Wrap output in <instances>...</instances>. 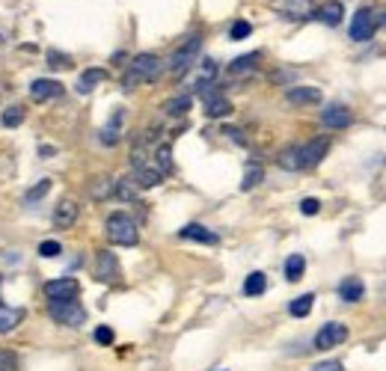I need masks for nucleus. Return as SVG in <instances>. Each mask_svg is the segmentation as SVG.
Listing matches in <instances>:
<instances>
[{
  "label": "nucleus",
  "instance_id": "obj_1",
  "mask_svg": "<svg viewBox=\"0 0 386 371\" xmlns=\"http://www.w3.org/2000/svg\"><path fill=\"white\" fill-rule=\"evenodd\" d=\"M161 75V56L158 54H137L131 60V68L125 75V90H134L140 83H149Z\"/></svg>",
  "mask_w": 386,
  "mask_h": 371
},
{
  "label": "nucleus",
  "instance_id": "obj_2",
  "mask_svg": "<svg viewBox=\"0 0 386 371\" xmlns=\"http://www.w3.org/2000/svg\"><path fill=\"white\" fill-rule=\"evenodd\" d=\"M104 229H107V238L113 241V244H119V247H134L137 241H140V232H137L134 217H128V214H122V211L110 214Z\"/></svg>",
  "mask_w": 386,
  "mask_h": 371
},
{
  "label": "nucleus",
  "instance_id": "obj_3",
  "mask_svg": "<svg viewBox=\"0 0 386 371\" xmlns=\"http://www.w3.org/2000/svg\"><path fill=\"white\" fill-rule=\"evenodd\" d=\"M199 48H203V39H199V36H191V39L184 42L181 48H176L173 60H169V75H173V78H181L184 71H188V68L193 66V60H196Z\"/></svg>",
  "mask_w": 386,
  "mask_h": 371
},
{
  "label": "nucleus",
  "instance_id": "obj_4",
  "mask_svg": "<svg viewBox=\"0 0 386 371\" xmlns=\"http://www.w3.org/2000/svg\"><path fill=\"white\" fill-rule=\"evenodd\" d=\"M48 315L63 327H80L83 321H87V309H83L78 300H66V303H51Z\"/></svg>",
  "mask_w": 386,
  "mask_h": 371
},
{
  "label": "nucleus",
  "instance_id": "obj_5",
  "mask_svg": "<svg viewBox=\"0 0 386 371\" xmlns=\"http://www.w3.org/2000/svg\"><path fill=\"white\" fill-rule=\"evenodd\" d=\"M80 294V282L71 279V276H60V279H51L45 285V297L51 303H66V300H78Z\"/></svg>",
  "mask_w": 386,
  "mask_h": 371
},
{
  "label": "nucleus",
  "instance_id": "obj_6",
  "mask_svg": "<svg viewBox=\"0 0 386 371\" xmlns=\"http://www.w3.org/2000/svg\"><path fill=\"white\" fill-rule=\"evenodd\" d=\"M375 27H378L375 12H371L368 6L356 9L354 12V21H351V39L354 42H368L371 36H375Z\"/></svg>",
  "mask_w": 386,
  "mask_h": 371
},
{
  "label": "nucleus",
  "instance_id": "obj_7",
  "mask_svg": "<svg viewBox=\"0 0 386 371\" xmlns=\"http://www.w3.org/2000/svg\"><path fill=\"white\" fill-rule=\"evenodd\" d=\"M327 149H330V140H327V137H315V140H309L306 146H300V169L318 166L324 161Z\"/></svg>",
  "mask_w": 386,
  "mask_h": 371
},
{
  "label": "nucleus",
  "instance_id": "obj_8",
  "mask_svg": "<svg viewBox=\"0 0 386 371\" xmlns=\"http://www.w3.org/2000/svg\"><path fill=\"white\" fill-rule=\"evenodd\" d=\"M345 339H348V327L330 321V324H324L321 330H318V336H315V348H318V351H330V348L342 345Z\"/></svg>",
  "mask_w": 386,
  "mask_h": 371
},
{
  "label": "nucleus",
  "instance_id": "obj_9",
  "mask_svg": "<svg viewBox=\"0 0 386 371\" xmlns=\"http://www.w3.org/2000/svg\"><path fill=\"white\" fill-rule=\"evenodd\" d=\"M95 276L102 282H116L119 279V262L113 253H98V262H95Z\"/></svg>",
  "mask_w": 386,
  "mask_h": 371
},
{
  "label": "nucleus",
  "instance_id": "obj_10",
  "mask_svg": "<svg viewBox=\"0 0 386 371\" xmlns=\"http://www.w3.org/2000/svg\"><path fill=\"white\" fill-rule=\"evenodd\" d=\"M78 202H71V199H66V202H60L54 208V226L56 229H71V226L78 223Z\"/></svg>",
  "mask_w": 386,
  "mask_h": 371
},
{
  "label": "nucleus",
  "instance_id": "obj_11",
  "mask_svg": "<svg viewBox=\"0 0 386 371\" xmlns=\"http://www.w3.org/2000/svg\"><path fill=\"white\" fill-rule=\"evenodd\" d=\"M321 122L327 128H348L354 122V116H351V110L345 104H330V107L321 113Z\"/></svg>",
  "mask_w": 386,
  "mask_h": 371
},
{
  "label": "nucleus",
  "instance_id": "obj_12",
  "mask_svg": "<svg viewBox=\"0 0 386 371\" xmlns=\"http://www.w3.org/2000/svg\"><path fill=\"white\" fill-rule=\"evenodd\" d=\"M205 95V113L211 119H223V116H229L232 113V104H229V98H223V95H217V92H208V90H199Z\"/></svg>",
  "mask_w": 386,
  "mask_h": 371
},
{
  "label": "nucleus",
  "instance_id": "obj_13",
  "mask_svg": "<svg viewBox=\"0 0 386 371\" xmlns=\"http://www.w3.org/2000/svg\"><path fill=\"white\" fill-rule=\"evenodd\" d=\"M56 95H63V87L56 80L42 78V80L30 83V98H33V102H48V98H56Z\"/></svg>",
  "mask_w": 386,
  "mask_h": 371
},
{
  "label": "nucleus",
  "instance_id": "obj_14",
  "mask_svg": "<svg viewBox=\"0 0 386 371\" xmlns=\"http://www.w3.org/2000/svg\"><path fill=\"white\" fill-rule=\"evenodd\" d=\"M161 178H164V173L155 164H143V166L134 169V184H137V188H155V184H161Z\"/></svg>",
  "mask_w": 386,
  "mask_h": 371
},
{
  "label": "nucleus",
  "instance_id": "obj_15",
  "mask_svg": "<svg viewBox=\"0 0 386 371\" xmlns=\"http://www.w3.org/2000/svg\"><path fill=\"white\" fill-rule=\"evenodd\" d=\"M285 98H289L291 104H318L321 102V90L318 87H291Z\"/></svg>",
  "mask_w": 386,
  "mask_h": 371
},
{
  "label": "nucleus",
  "instance_id": "obj_16",
  "mask_svg": "<svg viewBox=\"0 0 386 371\" xmlns=\"http://www.w3.org/2000/svg\"><path fill=\"white\" fill-rule=\"evenodd\" d=\"M179 235L188 238V241H199V244H217V241H220L211 229H205V226H199V223H188Z\"/></svg>",
  "mask_w": 386,
  "mask_h": 371
},
{
  "label": "nucleus",
  "instance_id": "obj_17",
  "mask_svg": "<svg viewBox=\"0 0 386 371\" xmlns=\"http://www.w3.org/2000/svg\"><path fill=\"white\" fill-rule=\"evenodd\" d=\"M363 294H366V285L356 279V276H348L345 282L339 285V297L345 303H356V300H363Z\"/></svg>",
  "mask_w": 386,
  "mask_h": 371
},
{
  "label": "nucleus",
  "instance_id": "obj_18",
  "mask_svg": "<svg viewBox=\"0 0 386 371\" xmlns=\"http://www.w3.org/2000/svg\"><path fill=\"white\" fill-rule=\"evenodd\" d=\"M107 78V71L104 68H87L83 75L78 78V92L80 95H87V92H92L95 90V83H102Z\"/></svg>",
  "mask_w": 386,
  "mask_h": 371
},
{
  "label": "nucleus",
  "instance_id": "obj_19",
  "mask_svg": "<svg viewBox=\"0 0 386 371\" xmlns=\"http://www.w3.org/2000/svg\"><path fill=\"white\" fill-rule=\"evenodd\" d=\"M342 16H345V9H342L339 0H330V4H324V6L318 9V18H321L324 24H330V27H336V24L342 21Z\"/></svg>",
  "mask_w": 386,
  "mask_h": 371
},
{
  "label": "nucleus",
  "instance_id": "obj_20",
  "mask_svg": "<svg viewBox=\"0 0 386 371\" xmlns=\"http://www.w3.org/2000/svg\"><path fill=\"white\" fill-rule=\"evenodd\" d=\"M262 60V54H244V56H238V60L229 66V75H247V71H253L255 66H259Z\"/></svg>",
  "mask_w": 386,
  "mask_h": 371
},
{
  "label": "nucleus",
  "instance_id": "obj_21",
  "mask_svg": "<svg viewBox=\"0 0 386 371\" xmlns=\"http://www.w3.org/2000/svg\"><path fill=\"white\" fill-rule=\"evenodd\" d=\"M21 318H24V312H21V309H4V306H0V336L16 330Z\"/></svg>",
  "mask_w": 386,
  "mask_h": 371
},
{
  "label": "nucleus",
  "instance_id": "obj_22",
  "mask_svg": "<svg viewBox=\"0 0 386 371\" xmlns=\"http://www.w3.org/2000/svg\"><path fill=\"white\" fill-rule=\"evenodd\" d=\"M303 270H306V259L303 255H289L285 259V279H291V282H297L300 276H303Z\"/></svg>",
  "mask_w": 386,
  "mask_h": 371
},
{
  "label": "nucleus",
  "instance_id": "obj_23",
  "mask_svg": "<svg viewBox=\"0 0 386 371\" xmlns=\"http://www.w3.org/2000/svg\"><path fill=\"white\" fill-rule=\"evenodd\" d=\"M265 288H267V279H265V274H259V270L244 279V294L247 297H259V294H265Z\"/></svg>",
  "mask_w": 386,
  "mask_h": 371
},
{
  "label": "nucleus",
  "instance_id": "obj_24",
  "mask_svg": "<svg viewBox=\"0 0 386 371\" xmlns=\"http://www.w3.org/2000/svg\"><path fill=\"white\" fill-rule=\"evenodd\" d=\"M191 110V95H179V98H169L164 104V113L167 116H184Z\"/></svg>",
  "mask_w": 386,
  "mask_h": 371
},
{
  "label": "nucleus",
  "instance_id": "obj_25",
  "mask_svg": "<svg viewBox=\"0 0 386 371\" xmlns=\"http://www.w3.org/2000/svg\"><path fill=\"white\" fill-rule=\"evenodd\" d=\"M312 303H315V297H312V294H300L297 300H291L289 312H291L294 318H306L309 312H312Z\"/></svg>",
  "mask_w": 386,
  "mask_h": 371
},
{
  "label": "nucleus",
  "instance_id": "obj_26",
  "mask_svg": "<svg viewBox=\"0 0 386 371\" xmlns=\"http://www.w3.org/2000/svg\"><path fill=\"white\" fill-rule=\"evenodd\" d=\"M155 166H158L164 176L173 173V149H169L167 142H164V146H158V152H155Z\"/></svg>",
  "mask_w": 386,
  "mask_h": 371
},
{
  "label": "nucleus",
  "instance_id": "obj_27",
  "mask_svg": "<svg viewBox=\"0 0 386 371\" xmlns=\"http://www.w3.org/2000/svg\"><path fill=\"white\" fill-rule=\"evenodd\" d=\"M279 166L282 169H300V146H289V149H282L279 152Z\"/></svg>",
  "mask_w": 386,
  "mask_h": 371
},
{
  "label": "nucleus",
  "instance_id": "obj_28",
  "mask_svg": "<svg viewBox=\"0 0 386 371\" xmlns=\"http://www.w3.org/2000/svg\"><path fill=\"white\" fill-rule=\"evenodd\" d=\"M262 178H265V169L259 164H247V173H244V181H241V190H253Z\"/></svg>",
  "mask_w": 386,
  "mask_h": 371
},
{
  "label": "nucleus",
  "instance_id": "obj_29",
  "mask_svg": "<svg viewBox=\"0 0 386 371\" xmlns=\"http://www.w3.org/2000/svg\"><path fill=\"white\" fill-rule=\"evenodd\" d=\"M113 190H116V181H113V178H95L92 188H90V193H92L95 199H107Z\"/></svg>",
  "mask_w": 386,
  "mask_h": 371
},
{
  "label": "nucleus",
  "instance_id": "obj_30",
  "mask_svg": "<svg viewBox=\"0 0 386 371\" xmlns=\"http://www.w3.org/2000/svg\"><path fill=\"white\" fill-rule=\"evenodd\" d=\"M119 122H122V113H113L110 125L102 131V142H107V146H113V142H119Z\"/></svg>",
  "mask_w": 386,
  "mask_h": 371
},
{
  "label": "nucleus",
  "instance_id": "obj_31",
  "mask_svg": "<svg viewBox=\"0 0 386 371\" xmlns=\"http://www.w3.org/2000/svg\"><path fill=\"white\" fill-rule=\"evenodd\" d=\"M0 122H4V128H18L24 122V110L21 107H6L4 116H0Z\"/></svg>",
  "mask_w": 386,
  "mask_h": 371
},
{
  "label": "nucleus",
  "instance_id": "obj_32",
  "mask_svg": "<svg viewBox=\"0 0 386 371\" xmlns=\"http://www.w3.org/2000/svg\"><path fill=\"white\" fill-rule=\"evenodd\" d=\"M113 193H116L119 199H125V202H128V199H134V196H137V184H134V178H122V181H116V190H113Z\"/></svg>",
  "mask_w": 386,
  "mask_h": 371
},
{
  "label": "nucleus",
  "instance_id": "obj_33",
  "mask_svg": "<svg viewBox=\"0 0 386 371\" xmlns=\"http://www.w3.org/2000/svg\"><path fill=\"white\" fill-rule=\"evenodd\" d=\"M48 190H51V181H48V178H42V181L36 184V188H30V190L24 193V202L30 205V202H36V199H42V196H45Z\"/></svg>",
  "mask_w": 386,
  "mask_h": 371
},
{
  "label": "nucleus",
  "instance_id": "obj_34",
  "mask_svg": "<svg viewBox=\"0 0 386 371\" xmlns=\"http://www.w3.org/2000/svg\"><path fill=\"white\" fill-rule=\"evenodd\" d=\"M60 253H63V247L56 244V241H42V244H39V255H42V259H56Z\"/></svg>",
  "mask_w": 386,
  "mask_h": 371
},
{
  "label": "nucleus",
  "instance_id": "obj_35",
  "mask_svg": "<svg viewBox=\"0 0 386 371\" xmlns=\"http://www.w3.org/2000/svg\"><path fill=\"white\" fill-rule=\"evenodd\" d=\"M253 33V27H250V21H235L232 24V30H229V36H232L235 42H241V39H247Z\"/></svg>",
  "mask_w": 386,
  "mask_h": 371
},
{
  "label": "nucleus",
  "instance_id": "obj_36",
  "mask_svg": "<svg viewBox=\"0 0 386 371\" xmlns=\"http://www.w3.org/2000/svg\"><path fill=\"white\" fill-rule=\"evenodd\" d=\"M95 341H98V345H113V330H110V327H98Z\"/></svg>",
  "mask_w": 386,
  "mask_h": 371
},
{
  "label": "nucleus",
  "instance_id": "obj_37",
  "mask_svg": "<svg viewBox=\"0 0 386 371\" xmlns=\"http://www.w3.org/2000/svg\"><path fill=\"white\" fill-rule=\"evenodd\" d=\"M318 208H321V202H318V199H303V202H300V211H303V214H309V217H312V214H318Z\"/></svg>",
  "mask_w": 386,
  "mask_h": 371
},
{
  "label": "nucleus",
  "instance_id": "obj_38",
  "mask_svg": "<svg viewBox=\"0 0 386 371\" xmlns=\"http://www.w3.org/2000/svg\"><path fill=\"white\" fill-rule=\"evenodd\" d=\"M312 371H342V363L339 360H327V363H318Z\"/></svg>",
  "mask_w": 386,
  "mask_h": 371
},
{
  "label": "nucleus",
  "instance_id": "obj_39",
  "mask_svg": "<svg viewBox=\"0 0 386 371\" xmlns=\"http://www.w3.org/2000/svg\"><path fill=\"white\" fill-rule=\"evenodd\" d=\"M48 60H51V66H54V68H60V66H68V56L56 54V51H51V54H48Z\"/></svg>",
  "mask_w": 386,
  "mask_h": 371
},
{
  "label": "nucleus",
  "instance_id": "obj_40",
  "mask_svg": "<svg viewBox=\"0 0 386 371\" xmlns=\"http://www.w3.org/2000/svg\"><path fill=\"white\" fill-rule=\"evenodd\" d=\"M12 368H16V360L9 353H0V371H12Z\"/></svg>",
  "mask_w": 386,
  "mask_h": 371
},
{
  "label": "nucleus",
  "instance_id": "obj_41",
  "mask_svg": "<svg viewBox=\"0 0 386 371\" xmlns=\"http://www.w3.org/2000/svg\"><path fill=\"white\" fill-rule=\"evenodd\" d=\"M223 134H229V137H232L235 142H241V146H244V142H247L244 137H241V131H238V128H226V131H223Z\"/></svg>",
  "mask_w": 386,
  "mask_h": 371
},
{
  "label": "nucleus",
  "instance_id": "obj_42",
  "mask_svg": "<svg viewBox=\"0 0 386 371\" xmlns=\"http://www.w3.org/2000/svg\"><path fill=\"white\" fill-rule=\"evenodd\" d=\"M0 285H4V276H0Z\"/></svg>",
  "mask_w": 386,
  "mask_h": 371
}]
</instances>
